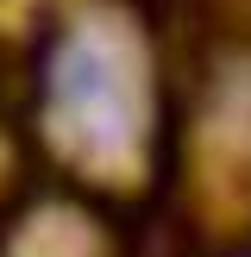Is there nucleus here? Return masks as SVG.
<instances>
[{
  "mask_svg": "<svg viewBox=\"0 0 251 257\" xmlns=\"http://www.w3.org/2000/svg\"><path fill=\"white\" fill-rule=\"evenodd\" d=\"M50 107L63 113V125L75 132V145H119L126 138V82H119V57L94 38L69 44L44 75Z\"/></svg>",
  "mask_w": 251,
  "mask_h": 257,
  "instance_id": "nucleus-1",
  "label": "nucleus"
}]
</instances>
